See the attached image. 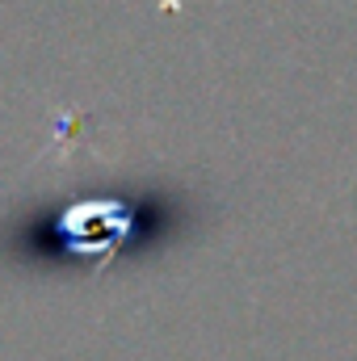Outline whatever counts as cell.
<instances>
[{
	"label": "cell",
	"instance_id": "6da1fadb",
	"mask_svg": "<svg viewBox=\"0 0 357 361\" xmlns=\"http://www.w3.org/2000/svg\"><path fill=\"white\" fill-rule=\"evenodd\" d=\"M63 227L76 235L80 252H105L109 240L126 231V214H122V206H80L63 219Z\"/></svg>",
	"mask_w": 357,
	"mask_h": 361
}]
</instances>
